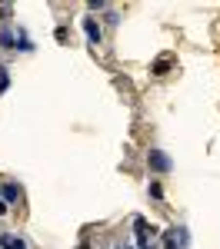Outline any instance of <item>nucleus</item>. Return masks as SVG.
Wrapping results in <instances>:
<instances>
[{
    "label": "nucleus",
    "mask_w": 220,
    "mask_h": 249,
    "mask_svg": "<svg viewBox=\"0 0 220 249\" xmlns=\"http://www.w3.org/2000/svg\"><path fill=\"white\" fill-rule=\"evenodd\" d=\"M147 166L154 173H170L174 170V160L163 153V150H150V153H147Z\"/></svg>",
    "instance_id": "f257e3e1"
},
{
    "label": "nucleus",
    "mask_w": 220,
    "mask_h": 249,
    "mask_svg": "<svg viewBox=\"0 0 220 249\" xmlns=\"http://www.w3.org/2000/svg\"><path fill=\"white\" fill-rule=\"evenodd\" d=\"M0 249H27V246H23V239H20V236L3 232V236H0Z\"/></svg>",
    "instance_id": "f03ea898"
},
{
    "label": "nucleus",
    "mask_w": 220,
    "mask_h": 249,
    "mask_svg": "<svg viewBox=\"0 0 220 249\" xmlns=\"http://www.w3.org/2000/svg\"><path fill=\"white\" fill-rule=\"evenodd\" d=\"M83 34H87V40H90V43H100V27H97V20H83Z\"/></svg>",
    "instance_id": "7ed1b4c3"
},
{
    "label": "nucleus",
    "mask_w": 220,
    "mask_h": 249,
    "mask_svg": "<svg viewBox=\"0 0 220 249\" xmlns=\"http://www.w3.org/2000/svg\"><path fill=\"white\" fill-rule=\"evenodd\" d=\"M3 203H7V206H10V203H14V199H17L20 196V190H17V183H3Z\"/></svg>",
    "instance_id": "20e7f679"
},
{
    "label": "nucleus",
    "mask_w": 220,
    "mask_h": 249,
    "mask_svg": "<svg viewBox=\"0 0 220 249\" xmlns=\"http://www.w3.org/2000/svg\"><path fill=\"white\" fill-rule=\"evenodd\" d=\"M0 43H3L7 50H14V47H17V37H14L10 30H3V34H0Z\"/></svg>",
    "instance_id": "39448f33"
},
{
    "label": "nucleus",
    "mask_w": 220,
    "mask_h": 249,
    "mask_svg": "<svg viewBox=\"0 0 220 249\" xmlns=\"http://www.w3.org/2000/svg\"><path fill=\"white\" fill-rule=\"evenodd\" d=\"M167 70H170V63H167V60H157V63H154V73H157V77H163Z\"/></svg>",
    "instance_id": "423d86ee"
},
{
    "label": "nucleus",
    "mask_w": 220,
    "mask_h": 249,
    "mask_svg": "<svg viewBox=\"0 0 220 249\" xmlns=\"http://www.w3.org/2000/svg\"><path fill=\"white\" fill-rule=\"evenodd\" d=\"M163 249H177V239H174V230L163 232Z\"/></svg>",
    "instance_id": "0eeeda50"
},
{
    "label": "nucleus",
    "mask_w": 220,
    "mask_h": 249,
    "mask_svg": "<svg viewBox=\"0 0 220 249\" xmlns=\"http://www.w3.org/2000/svg\"><path fill=\"white\" fill-rule=\"evenodd\" d=\"M150 196H154V199H160V196H163V190H160V183H150Z\"/></svg>",
    "instance_id": "6e6552de"
},
{
    "label": "nucleus",
    "mask_w": 220,
    "mask_h": 249,
    "mask_svg": "<svg viewBox=\"0 0 220 249\" xmlns=\"http://www.w3.org/2000/svg\"><path fill=\"white\" fill-rule=\"evenodd\" d=\"M7 83H10V77H7V70H0V93L7 90Z\"/></svg>",
    "instance_id": "1a4fd4ad"
}]
</instances>
